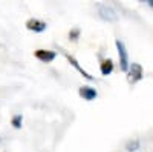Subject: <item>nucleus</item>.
<instances>
[{
  "mask_svg": "<svg viewBox=\"0 0 153 152\" xmlns=\"http://www.w3.org/2000/svg\"><path fill=\"white\" fill-rule=\"evenodd\" d=\"M97 12H98V17L104 22H118L120 14L115 11L113 6L107 5V3H98L97 6Z\"/></svg>",
  "mask_w": 153,
  "mask_h": 152,
  "instance_id": "obj_1",
  "label": "nucleus"
},
{
  "mask_svg": "<svg viewBox=\"0 0 153 152\" xmlns=\"http://www.w3.org/2000/svg\"><path fill=\"white\" fill-rule=\"evenodd\" d=\"M115 46H117V51H118L120 69H121L123 72H127V71H129V66H130V60H129V52H127V48H126L124 42L120 40V39L115 40Z\"/></svg>",
  "mask_w": 153,
  "mask_h": 152,
  "instance_id": "obj_2",
  "label": "nucleus"
},
{
  "mask_svg": "<svg viewBox=\"0 0 153 152\" xmlns=\"http://www.w3.org/2000/svg\"><path fill=\"white\" fill-rule=\"evenodd\" d=\"M126 74H127V82H129L130 85H136V83H139V82L144 79V69L136 61L130 63L129 71H127Z\"/></svg>",
  "mask_w": 153,
  "mask_h": 152,
  "instance_id": "obj_3",
  "label": "nucleus"
},
{
  "mask_svg": "<svg viewBox=\"0 0 153 152\" xmlns=\"http://www.w3.org/2000/svg\"><path fill=\"white\" fill-rule=\"evenodd\" d=\"M60 51H61V54L65 55V58L69 61V65H71V66H74V69H75V71H78V72L83 75V77L86 79V80H89V82H94V80H95V77H94V75H91V74H89V72H87V71H86V69H84V68L80 65V63H78V60H76V58H75L72 54H69L68 51H66V49H63V48H60Z\"/></svg>",
  "mask_w": 153,
  "mask_h": 152,
  "instance_id": "obj_4",
  "label": "nucleus"
},
{
  "mask_svg": "<svg viewBox=\"0 0 153 152\" xmlns=\"http://www.w3.org/2000/svg\"><path fill=\"white\" fill-rule=\"evenodd\" d=\"M25 26H26V29L32 31V32H43L48 29V23L40 20V19H35V17H31L26 20V23H25Z\"/></svg>",
  "mask_w": 153,
  "mask_h": 152,
  "instance_id": "obj_5",
  "label": "nucleus"
},
{
  "mask_svg": "<svg viewBox=\"0 0 153 152\" xmlns=\"http://www.w3.org/2000/svg\"><path fill=\"white\" fill-rule=\"evenodd\" d=\"M34 55L37 60H40L42 63H51L57 58V52L55 51H51V49H35L34 51Z\"/></svg>",
  "mask_w": 153,
  "mask_h": 152,
  "instance_id": "obj_6",
  "label": "nucleus"
},
{
  "mask_svg": "<svg viewBox=\"0 0 153 152\" xmlns=\"http://www.w3.org/2000/svg\"><path fill=\"white\" fill-rule=\"evenodd\" d=\"M78 95L86 100V101H92L98 97V91L95 89L94 86H89V85H83L78 88Z\"/></svg>",
  "mask_w": 153,
  "mask_h": 152,
  "instance_id": "obj_7",
  "label": "nucleus"
},
{
  "mask_svg": "<svg viewBox=\"0 0 153 152\" xmlns=\"http://www.w3.org/2000/svg\"><path fill=\"white\" fill-rule=\"evenodd\" d=\"M113 69H115V63H113V60L112 58H101V61H100V71H101V74L104 75V77H107V75H110L112 72H113Z\"/></svg>",
  "mask_w": 153,
  "mask_h": 152,
  "instance_id": "obj_8",
  "label": "nucleus"
},
{
  "mask_svg": "<svg viewBox=\"0 0 153 152\" xmlns=\"http://www.w3.org/2000/svg\"><path fill=\"white\" fill-rule=\"evenodd\" d=\"M22 123H23V115H22V114H16V115L11 118V124L14 126L16 129L22 128Z\"/></svg>",
  "mask_w": 153,
  "mask_h": 152,
  "instance_id": "obj_9",
  "label": "nucleus"
},
{
  "mask_svg": "<svg viewBox=\"0 0 153 152\" xmlns=\"http://www.w3.org/2000/svg\"><path fill=\"white\" fill-rule=\"evenodd\" d=\"M139 146H141L139 140H130V142H127L126 149H127V151H130V152H133V151H138V149H139Z\"/></svg>",
  "mask_w": 153,
  "mask_h": 152,
  "instance_id": "obj_10",
  "label": "nucleus"
},
{
  "mask_svg": "<svg viewBox=\"0 0 153 152\" xmlns=\"http://www.w3.org/2000/svg\"><path fill=\"white\" fill-rule=\"evenodd\" d=\"M80 35H81V29L80 28H72L71 31H69V39L72 40V42H76L80 39Z\"/></svg>",
  "mask_w": 153,
  "mask_h": 152,
  "instance_id": "obj_11",
  "label": "nucleus"
},
{
  "mask_svg": "<svg viewBox=\"0 0 153 152\" xmlns=\"http://www.w3.org/2000/svg\"><path fill=\"white\" fill-rule=\"evenodd\" d=\"M147 5H149V6L153 9V0H147Z\"/></svg>",
  "mask_w": 153,
  "mask_h": 152,
  "instance_id": "obj_12",
  "label": "nucleus"
}]
</instances>
